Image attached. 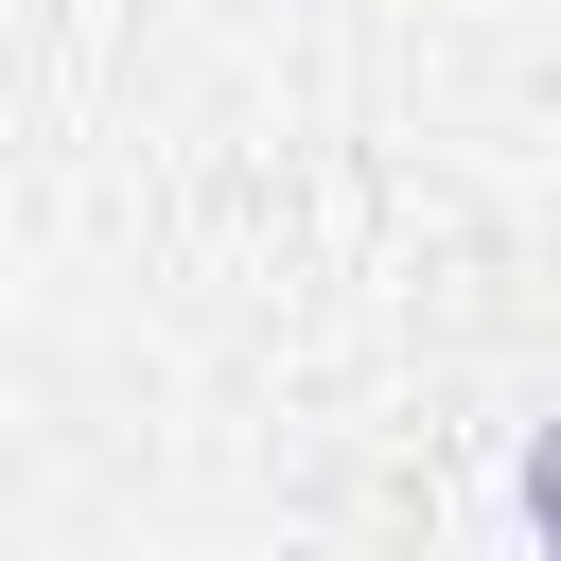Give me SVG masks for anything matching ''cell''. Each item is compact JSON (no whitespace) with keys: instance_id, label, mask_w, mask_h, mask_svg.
Listing matches in <instances>:
<instances>
[{"instance_id":"cell-1","label":"cell","mask_w":561,"mask_h":561,"mask_svg":"<svg viewBox=\"0 0 561 561\" xmlns=\"http://www.w3.org/2000/svg\"><path fill=\"white\" fill-rule=\"evenodd\" d=\"M526 526H543V543H561V421H543V438H526Z\"/></svg>"}]
</instances>
